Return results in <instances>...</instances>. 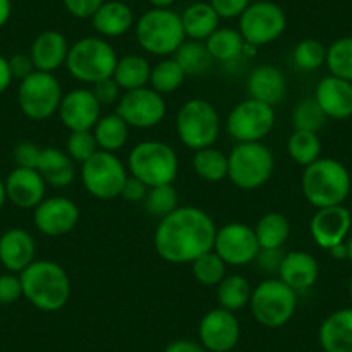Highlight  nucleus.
Returning <instances> with one entry per match:
<instances>
[{"label": "nucleus", "mask_w": 352, "mask_h": 352, "mask_svg": "<svg viewBox=\"0 0 352 352\" xmlns=\"http://www.w3.org/2000/svg\"><path fill=\"white\" fill-rule=\"evenodd\" d=\"M118 64L116 50L107 40L99 36H85L69 47L66 66L73 78L83 83H99L113 78Z\"/></svg>", "instance_id": "39448f33"}, {"label": "nucleus", "mask_w": 352, "mask_h": 352, "mask_svg": "<svg viewBox=\"0 0 352 352\" xmlns=\"http://www.w3.org/2000/svg\"><path fill=\"white\" fill-rule=\"evenodd\" d=\"M147 192H148L147 185H145L142 180H138V178H135V176L130 175L126 178V182H124L121 195L130 202H140L144 201Z\"/></svg>", "instance_id": "603ef678"}, {"label": "nucleus", "mask_w": 352, "mask_h": 352, "mask_svg": "<svg viewBox=\"0 0 352 352\" xmlns=\"http://www.w3.org/2000/svg\"><path fill=\"white\" fill-rule=\"evenodd\" d=\"M40 154H42V147H38L36 144H32V142H23V144H19L16 147L14 159L18 162V166H21V168L36 169L40 161Z\"/></svg>", "instance_id": "09e8293b"}, {"label": "nucleus", "mask_w": 352, "mask_h": 352, "mask_svg": "<svg viewBox=\"0 0 352 352\" xmlns=\"http://www.w3.org/2000/svg\"><path fill=\"white\" fill-rule=\"evenodd\" d=\"M194 169L199 178L204 182H221L228 178V155L214 147H206L195 151Z\"/></svg>", "instance_id": "f704fd0d"}, {"label": "nucleus", "mask_w": 352, "mask_h": 352, "mask_svg": "<svg viewBox=\"0 0 352 352\" xmlns=\"http://www.w3.org/2000/svg\"><path fill=\"white\" fill-rule=\"evenodd\" d=\"M92 131L100 151L116 152L121 147H124V144L128 142L130 126L120 114L114 113L100 116Z\"/></svg>", "instance_id": "7c9ffc66"}, {"label": "nucleus", "mask_w": 352, "mask_h": 352, "mask_svg": "<svg viewBox=\"0 0 352 352\" xmlns=\"http://www.w3.org/2000/svg\"><path fill=\"white\" fill-rule=\"evenodd\" d=\"M283 256H285V254L282 252V249H261L256 257V263L259 268L264 270V272L278 273Z\"/></svg>", "instance_id": "3c124183"}, {"label": "nucleus", "mask_w": 352, "mask_h": 352, "mask_svg": "<svg viewBox=\"0 0 352 352\" xmlns=\"http://www.w3.org/2000/svg\"><path fill=\"white\" fill-rule=\"evenodd\" d=\"M275 157L263 142L239 144L228 155V178L242 190H256L272 178Z\"/></svg>", "instance_id": "6e6552de"}, {"label": "nucleus", "mask_w": 352, "mask_h": 352, "mask_svg": "<svg viewBox=\"0 0 352 352\" xmlns=\"http://www.w3.org/2000/svg\"><path fill=\"white\" fill-rule=\"evenodd\" d=\"M287 28V16L278 4L270 0L254 2L239 18V32L245 43L263 47L275 42Z\"/></svg>", "instance_id": "f8f14e48"}, {"label": "nucleus", "mask_w": 352, "mask_h": 352, "mask_svg": "<svg viewBox=\"0 0 352 352\" xmlns=\"http://www.w3.org/2000/svg\"><path fill=\"white\" fill-rule=\"evenodd\" d=\"M302 194L316 209L344 204L351 192V175L337 159L320 157L304 168Z\"/></svg>", "instance_id": "7ed1b4c3"}, {"label": "nucleus", "mask_w": 352, "mask_h": 352, "mask_svg": "<svg viewBox=\"0 0 352 352\" xmlns=\"http://www.w3.org/2000/svg\"><path fill=\"white\" fill-rule=\"evenodd\" d=\"M116 113L135 128H154L164 120L166 100L154 88H137L128 90L120 97Z\"/></svg>", "instance_id": "4468645a"}, {"label": "nucleus", "mask_w": 352, "mask_h": 352, "mask_svg": "<svg viewBox=\"0 0 352 352\" xmlns=\"http://www.w3.org/2000/svg\"><path fill=\"white\" fill-rule=\"evenodd\" d=\"M275 126V109L259 100L247 99L236 104L226 120V131L239 144L261 142Z\"/></svg>", "instance_id": "ddd939ff"}, {"label": "nucleus", "mask_w": 352, "mask_h": 352, "mask_svg": "<svg viewBox=\"0 0 352 352\" xmlns=\"http://www.w3.org/2000/svg\"><path fill=\"white\" fill-rule=\"evenodd\" d=\"M100 104L96 99L92 90L76 88L63 96L59 106L60 123L69 131L94 130L97 121L100 120Z\"/></svg>", "instance_id": "a211bd4d"}, {"label": "nucleus", "mask_w": 352, "mask_h": 352, "mask_svg": "<svg viewBox=\"0 0 352 352\" xmlns=\"http://www.w3.org/2000/svg\"><path fill=\"white\" fill-rule=\"evenodd\" d=\"M164 352H208L199 342L194 340H176L171 342Z\"/></svg>", "instance_id": "5fc2aeb1"}, {"label": "nucleus", "mask_w": 352, "mask_h": 352, "mask_svg": "<svg viewBox=\"0 0 352 352\" xmlns=\"http://www.w3.org/2000/svg\"><path fill=\"white\" fill-rule=\"evenodd\" d=\"M9 67H11L12 78H18V80H25L26 76L35 71V66H33L32 57L26 56V54H16L9 59Z\"/></svg>", "instance_id": "864d4df0"}, {"label": "nucleus", "mask_w": 352, "mask_h": 352, "mask_svg": "<svg viewBox=\"0 0 352 352\" xmlns=\"http://www.w3.org/2000/svg\"><path fill=\"white\" fill-rule=\"evenodd\" d=\"M214 221L199 208H176L159 221L154 233V247L159 257L171 264H192L197 257L212 250L216 239Z\"/></svg>", "instance_id": "f257e3e1"}, {"label": "nucleus", "mask_w": 352, "mask_h": 352, "mask_svg": "<svg viewBox=\"0 0 352 352\" xmlns=\"http://www.w3.org/2000/svg\"><path fill=\"white\" fill-rule=\"evenodd\" d=\"M328 252H330L331 256H333L335 259H338V261L347 259V245H345V242H342V243H338V245L331 247Z\"/></svg>", "instance_id": "13d9d810"}, {"label": "nucleus", "mask_w": 352, "mask_h": 352, "mask_svg": "<svg viewBox=\"0 0 352 352\" xmlns=\"http://www.w3.org/2000/svg\"><path fill=\"white\" fill-rule=\"evenodd\" d=\"M120 85L114 81V78H107V80L99 81L94 85V96L99 100L100 106H111L116 100H120Z\"/></svg>", "instance_id": "8fccbe9b"}, {"label": "nucleus", "mask_w": 352, "mask_h": 352, "mask_svg": "<svg viewBox=\"0 0 352 352\" xmlns=\"http://www.w3.org/2000/svg\"><path fill=\"white\" fill-rule=\"evenodd\" d=\"M128 169L148 188L169 185L178 175V155L164 142H140L128 155Z\"/></svg>", "instance_id": "423d86ee"}, {"label": "nucleus", "mask_w": 352, "mask_h": 352, "mask_svg": "<svg viewBox=\"0 0 352 352\" xmlns=\"http://www.w3.org/2000/svg\"><path fill=\"white\" fill-rule=\"evenodd\" d=\"M209 4L212 6L219 19H233L243 14V11L250 6V0H211Z\"/></svg>", "instance_id": "49530a36"}, {"label": "nucleus", "mask_w": 352, "mask_h": 352, "mask_svg": "<svg viewBox=\"0 0 352 352\" xmlns=\"http://www.w3.org/2000/svg\"><path fill=\"white\" fill-rule=\"evenodd\" d=\"M11 11H12L11 0H0V28L9 21V18H11Z\"/></svg>", "instance_id": "4d7b16f0"}, {"label": "nucleus", "mask_w": 352, "mask_h": 352, "mask_svg": "<svg viewBox=\"0 0 352 352\" xmlns=\"http://www.w3.org/2000/svg\"><path fill=\"white\" fill-rule=\"evenodd\" d=\"M230 352H239V351H230Z\"/></svg>", "instance_id": "0e129e2a"}, {"label": "nucleus", "mask_w": 352, "mask_h": 352, "mask_svg": "<svg viewBox=\"0 0 352 352\" xmlns=\"http://www.w3.org/2000/svg\"><path fill=\"white\" fill-rule=\"evenodd\" d=\"M254 232L261 249H282L289 240L290 223L282 212H268L257 221Z\"/></svg>", "instance_id": "2f4dec72"}, {"label": "nucleus", "mask_w": 352, "mask_h": 352, "mask_svg": "<svg viewBox=\"0 0 352 352\" xmlns=\"http://www.w3.org/2000/svg\"><path fill=\"white\" fill-rule=\"evenodd\" d=\"M185 71L182 69V66L176 63V59H164L159 64H155L151 71V85L155 92L166 96V94H171L175 90L184 85Z\"/></svg>", "instance_id": "4c0bfd02"}, {"label": "nucleus", "mask_w": 352, "mask_h": 352, "mask_svg": "<svg viewBox=\"0 0 352 352\" xmlns=\"http://www.w3.org/2000/svg\"><path fill=\"white\" fill-rule=\"evenodd\" d=\"M320 344L324 352H352V307L324 318L320 327Z\"/></svg>", "instance_id": "a878e982"}, {"label": "nucleus", "mask_w": 352, "mask_h": 352, "mask_svg": "<svg viewBox=\"0 0 352 352\" xmlns=\"http://www.w3.org/2000/svg\"><path fill=\"white\" fill-rule=\"evenodd\" d=\"M96 32L106 38L121 36L133 26V12L121 0H107L92 16Z\"/></svg>", "instance_id": "bb28decb"}, {"label": "nucleus", "mask_w": 352, "mask_h": 352, "mask_svg": "<svg viewBox=\"0 0 352 352\" xmlns=\"http://www.w3.org/2000/svg\"><path fill=\"white\" fill-rule=\"evenodd\" d=\"M35 240L26 230L11 228L0 236V263L11 273H21L35 261Z\"/></svg>", "instance_id": "4be33fe9"}, {"label": "nucleus", "mask_w": 352, "mask_h": 352, "mask_svg": "<svg viewBox=\"0 0 352 352\" xmlns=\"http://www.w3.org/2000/svg\"><path fill=\"white\" fill-rule=\"evenodd\" d=\"M247 90H249L250 99L268 104L272 107L276 106L287 92L285 74L272 64H264L250 73L247 80Z\"/></svg>", "instance_id": "393cba45"}, {"label": "nucleus", "mask_w": 352, "mask_h": 352, "mask_svg": "<svg viewBox=\"0 0 352 352\" xmlns=\"http://www.w3.org/2000/svg\"><path fill=\"white\" fill-rule=\"evenodd\" d=\"M204 43L212 60H219V63H232L239 59L245 47V40L240 35V32L232 28H218Z\"/></svg>", "instance_id": "473e14b6"}, {"label": "nucleus", "mask_w": 352, "mask_h": 352, "mask_svg": "<svg viewBox=\"0 0 352 352\" xmlns=\"http://www.w3.org/2000/svg\"><path fill=\"white\" fill-rule=\"evenodd\" d=\"M287 151L292 157L294 162L299 166H309L314 161L320 159L321 154V142L318 133L314 131H304V130H294L290 135L289 142H287Z\"/></svg>", "instance_id": "c9c22d12"}, {"label": "nucleus", "mask_w": 352, "mask_h": 352, "mask_svg": "<svg viewBox=\"0 0 352 352\" xmlns=\"http://www.w3.org/2000/svg\"><path fill=\"white\" fill-rule=\"evenodd\" d=\"M128 178L126 168L114 152L97 151L81 164V182L87 192L100 201L120 197Z\"/></svg>", "instance_id": "9d476101"}, {"label": "nucleus", "mask_w": 352, "mask_h": 352, "mask_svg": "<svg viewBox=\"0 0 352 352\" xmlns=\"http://www.w3.org/2000/svg\"><path fill=\"white\" fill-rule=\"evenodd\" d=\"M154 9H169L176 0H148Z\"/></svg>", "instance_id": "bf43d9fd"}, {"label": "nucleus", "mask_w": 352, "mask_h": 352, "mask_svg": "<svg viewBox=\"0 0 352 352\" xmlns=\"http://www.w3.org/2000/svg\"><path fill=\"white\" fill-rule=\"evenodd\" d=\"M137 42L145 52L154 56H171L185 42L182 16L171 9H154L140 16L135 26Z\"/></svg>", "instance_id": "20e7f679"}, {"label": "nucleus", "mask_w": 352, "mask_h": 352, "mask_svg": "<svg viewBox=\"0 0 352 352\" xmlns=\"http://www.w3.org/2000/svg\"><path fill=\"white\" fill-rule=\"evenodd\" d=\"M6 199H8V194H6V185L0 182V209H2V206H4Z\"/></svg>", "instance_id": "052dcab7"}, {"label": "nucleus", "mask_w": 352, "mask_h": 352, "mask_svg": "<svg viewBox=\"0 0 352 352\" xmlns=\"http://www.w3.org/2000/svg\"><path fill=\"white\" fill-rule=\"evenodd\" d=\"M23 296L36 309L54 313L63 309L71 296V282L66 270L54 261H33L19 273Z\"/></svg>", "instance_id": "f03ea898"}, {"label": "nucleus", "mask_w": 352, "mask_h": 352, "mask_svg": "<svg viewBox=\"0 0 352 352\" xmlns=\"http://www.w3.org/2000/svg\"><path fill=\"white\" fill-rule=\"evenodd\" d=\"M182 25L188 38L206 42L219 28V16L216 14L211 4L195 2L184 11Z\"/></svg>", "instance_id": "c85d7f7f"}, {"label": "nucleus", "mask_w": 352, "mask_h": 352, "mask_svg": "<svg viewBox=\"0 0 352 352\" xmlns=\"http://www.w3.org/2000/svg\"><path fill=\"white\" fill-rule=\"evenodd\" d=\"M192 273L201 285L218 287L226 276V264L214 250H209L192 263Z\"/></svg>", "instance_id": "ea45409f"}, {"label": "nucleus", "mask_w": 352, "mask_h": 352, "mask_svg": "<svg viewBox=\"0 0 352 352\" xmlns=\"http://www.w3.org/2000/svg\"><path fill=\"white\" fill-rule=\"evenodd\" d=\"M250 294H252V289L245 276L226 275L218 285L219 307L232 311V313L243 309L245 306H249Z\"/></svg>", "instance_id": "72a5a7b5"}, {"label": "nucleus", "mask_w": 352, "mask_h": 352, "mask_svg": "<svg viewBox=\"0 0 352 352\" xmlns=\"http://www.w3.org/2000/svg\"><path fill=\"white\" fill-rule=\"evenodd\" d=\"M36 230L47 236H63L73 232L80 221V209L71 199H43L33 214Z\"/></svg>", "instance_id": "f3484780"}, {"label": "nucleus", "mask_w": 352, "mask_h": 352, "mask_svg": "<svg viewBox=\"0 0 352 352\" xmlns=\"http://www.w3.org/2000/svg\"><path fill=\"white\" fill-rule=\"evenodd\" d=\"M64 8L71 16L80 19L92 18L106 0H63Z\"/></svg>", "instance_id": "de8ad7c7"}, {"label": "nucleus", "mask_w": 352, "mask_h": 352, "mask_svg": "<svg viewBox=\"0 0 352 352\" xmlns=\"http://www.w3.org/2000/svg\"><path fill=\"white\" fill-rule=\"evenodd\" d=\"M294 63L302 71H316L327 63V49L314 38L302 40L294 49Z\"/></svg>", "instance_id": "37998d69"}, {"label": "nucleus", "mask_w": 352, "mask_h": 352, "mask_svg": "<svg viewBox=\"0 0 352 352\" xmlns=\"http://www.w3.org/2000/svg\"><path fill=\"white\" fill-rule=\"evenodd\" d=\"M345 245H347V259L352 263V235L349 236V240L345 242Z\"/></svg>", "instance_id": "680f3d73"}, {"label": "nucleus", "mask_w": 352, "mask_h": 352, "mask_svg": "<svg viewBox=\"0 0 352 352\" xmlns=\"http://www.w3.org/2000/svg\"><path fill=\"white\" fill-rule=\"evenodd\" d=\"M36 171L42 175L45 184L57 188L71 185V182L74 180V175H76V168H74L73 159H71L66 152L59 151V148L56 147L42 148Z\"/></svg>", "instance_id": "cd10ccee"}, {"label": "nucleus", "mask_w": 352, "mask_h": 352, "mask_svg": "<svg viewBox=\"0 0 352 352\" xmlns=\"http://www.w3.org/2000/svg\"><path fill=\"white\" fill-rule=\"evenodd\" d=\"M175 54L176 63L180 64L187 76L188 74L197 76V74L206 73L212 64V57L209 54L208 47H206L204 42H199V40L184 42Z\"/></svg>", "instance_id": "e433bc0d"}, {"label": "nucleus", "mask_w": 352, "mask_h": 352, "mask_svg": "<svg viewBox=\"0 0 352 352\" xmlns=\"http://www.w3.org/2000/svg\"><path fill=\"white\" fill-rule=\"evenodd\" d=\"M327 120V114L323 113L320 104L314 100V97L313 99H304L302 102L297 104L292 114L294 128L296 130L314 131V133H318V130L324 126Z\"/></svg>", "instance_id": "79ce46f5"}, {"label": "nucleus", "mask_w": 352, "mask_h": 352, "mask_svg": "<svg viewBox=\"0 0 352 352\" xmlns=\"http://www.w3.org/2000/svg\"><path fill=\"white\" fill-rule=\"evenodd\" d=\"M314 100L330 120L352 118V83L337 76H327L318 83Z\"/></svg>", "instance_id": "412c9836"}, {"label": "nucleus", "mask_w": 352, "mask_h": 352, "mask_svg": "<svg viewBox=\"0 0 352 352\" xmlns=\"http://www.w3.org/2000/svg\"><path fill=\"white\" fill-rule=\"evenodd\" d=\"M327 66L333 76L352 83V36H344L327 49Z\"/></svg>", "instance_id": "58836bf2"}, {"label": "nucleus", "mask_w": 352, "mask_h": 352, "mask_svg": "<svg viewBox=\"0 0 352 352\" xmlns=\"http://www.w3.org/2000/svg\"><path fill=\"white\" fill-rule=\"evenodd\" d=\"M6 194L14 206L21 209H35L45 199V180L36 169L18 166L6 180Z\"/></svg>", "instance_id": "aec40b11"}, {"label": "nucleus", "mask_w": 352, "mask_h": 352, "mask_svg": "<svg viewBox=\"0 0 352 352\" xmlns=\"http://www.w3.org/2000/svg\"><path fill=\"white\" fill-rule=\"evenodd\" d=\"M352 226V216L345 206H330L318 209L309 223V232L314 242L324 250L345 242Z\"/></svg>", "instance_id": "6ab92c4d"}, {"label": "nucleus", "mask_w": 352, "mask_h": 352, "mask_svg": "<svg viewBox=\"0 0 352 352\" xmlns=\"http://www.w3.org/2000/svg\"><path fill=\"white\" fill-rule=\"evenodd\" d=\"M219 126L218 111L204 99L185 102L176 116V133L182 144L192 151L212 147L219 137Z\"/></svg>", "instance_id": "1a4fd4ad"}, {"label": "nucleus", "mask_w": 352, "mask_h": 352, "mask_svg": "<svg viewBox=\"0 0 352 352\" xmlns=\"http://www.w3.org/2000/svg\"><path fill=\"white\" fill-rule=\"evenodd\" d=\"M97 151H100L97 145L96 137L92 130L87 131H71L69 138L66 142V154L73 159L74 162L83 164L85 161L92 157Z\"/></svg>", "instance_id": "c03bdc74"}, {"label": "nucleus", "mask_w": 352, "mask_h": 352, "mask_svg": "<svg viewBox=\"0 0 352 352\" xmlns=\"http://www.w3.org/2000/svg\"><path fill=\"white\" fill-rule=\"evenodd\" d=\"M152 67L148 66L147 59L137 54H130L121 59H118L116 67H114V81L120 85L121 90H137L144 88L151 80Z\"/></svg>", "instance_id": "c756f323"}, {"label": "nucleus", "mask_w": 352, "mask_h": 352, "mask_svg": "<svg viewBox=\"0 0 352 352\" xmlns=\"http://www.w3.org/2000/svg\"><path fill=\"white\" fill-rule=\"evenodd\" d=\"M67 54H69V43H67L66 36L60 32L49 30L36 36L30 57H32L35 71L54 73L63 64H66Z\"/></svg>", "instance_id": "b1692460"}, {"label": "nucleus", "mask_w": 352, "mask_h": 352, "mask_svg": "<svg viewBox=\"0 0 352 352\" xmlns=\"http://www.w3.org/2000/svg\"><path fill=\"white\" fill-rule=\"evenodd\" d=\"M23 297L21 278L16 275H0V304H12Z\"/></svg>", "instance_id": "a18cd8bd"}, {"label": "nucleus", "mask_w": 352, "mask_h": 352, "mask_svg": "<svg viewBox=\"0 0 352 352\" xmlns=\"http://www.w3.org/2000/svg\"><path fill=\"white\" fill-rule=\"evenodd\" d=\"M318 275H320L318 261L304 250H292L285 254L278 270V278L297 294L311 289L316 283Z\"/></svg>", "instance_id": "5701e85b"}, {"label": "nucleus", "mask_w": 352, "mask_h": 352, "mask_svg": "<svg viewBox=\"0 0 352 352\" xmlns=\"http://www.w3.org/2000/svg\"><path fill=\"white\" fill-rule=\"evenodd\" d=\"M144 204L147 212H151L152 216H157V218H164V216L171 214L176 208H180L178 206V194H176L173 184L148 188Z\"/></svg>", "instance_id": "a19ab883"}, {"label": "nucleus", "mask_w": 352, "mask_h": 352, "mask_svg": "<svg viewBox=\"0 0 352 352\" xmlns=\"http://www.w3.org/2000/svg\"><path fill=\"white\" fill-rule=\"evenodd\" d=\"M60 100H63V88L52 73L33 71L19 83L18 102L30 120H49L59 111Z\"/></svg>", "instance_id": "9b49d317"}, {"label": "nucleus", "mask_w": 352, "mask_h": 352, "mask_svg": "<svg viewBox=\"0 0 352 352\" xmlns=\"http://www.w3.org/2000/svg\"><path fill=\"white\" fill-rule=\"evenodd\" d=\"M12 81L11 67H9V60L6 57L0 56V94H4L9 88Z\"/></svg>", "instance_id": "6e6d98bb"}, {"label": "nucleus", "mask_w": 352, "mask_h": 352, "mask_svg": "<svg viewBox=\"0 0 352 352\" xmlns=\"http://www.w3.org/2000/svg\"><path fill=\"white\" fill-rule=\"evenodd\" d=\"M349 296H351V300H352V276H351V282H349Z\"/></svg>", "instance_id": "e2e57ef3"}, {"label": "nucleus", "mask_w": 352, "mask_h": 352, "mask_svg": "<svg viewBox=\"0 0 352 352\" xmlns=\"http://www.w3.org/2000/svg\"><path fill=\"white\" fill-rule=\"evenodd\" d=\"M212 250L226 266H245L256 261L261 247L254 228L243 223H228L216 232Z\"/></svg>", "instance_id": "2eb2a0df"}, {"label": "nucleus", "mask_w": 352, "mask_h": 352, "mask_svg": "<svg viewBox=\"0 0 352 352\" xmlns=\"http://www.w3.org/2000/svg\"><path fill=\"white\" fill-rule=\"evenodd\" d=\"M249 307L257 323L266 328H280L296 313L297 292L280 278H268L252 290Z\"/></svg>", "instance_id": "0eeeda50"}, {"label": "nucleus", "mask_w": 352, "mask_h": 352, "mask_svg": "<svg viewBox=\"0 0 352 352\" xmlns=\"http://www.w3.org/2000/svg\"><path fill=\"white\" fill-rule=\"evenodd\" d=\"M240 338V323L232 311L216 307L199 323V344L208 352L235 351Z\"/></svg>", "instance_id": "dca6fc26"}]
</instances>
